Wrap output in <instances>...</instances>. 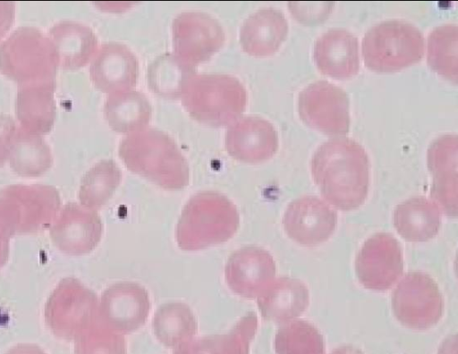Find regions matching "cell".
Segmentation results:
<instances>
[{"instance_id": "7402d4cb", "label": "cell", "mask_w": 458, "mask_h": 354, "mask_svg": "<svg viewBox=\"0 0 458 354\" xmlns=\"http://www.w3.org/2000/svg\"><path fill=\"white\" fill-rule=\"evenodd\" d=\"M55 88V80L19 86L15 111L23 130L38 135L52 130L56 116Z\"/></svg>"}, {"instance_id": "52a82bcc", "label": "cell", "mask_w": 458, "mask_h": 354, "mask_svg": "<svg viewBox=\"0 0 458 354\" xmlns=\"http://www.w3.org/2000/svg\"><path fill=\"white\" fill-rule=\"evenodd\" d=\"M96 293L73 277L63 279L45 306V321L64 338L78 336L98 320Z\"/></svg>"}, {"instance_id": "d590c367", "label": "cell", "mask_w": 458, "mask_h": 354, "mask_svg": "<svg viewBox=\"0 0 458 354\" xmlns=\"http://www.w3.org/2000/svg\"><path fill=\"white\" fill-rule=\"evenodd\" d=\"M14 18V4L9 1H0V40L10 30Z\"/></svg>"}, {"instance_id": "f1b7e54d", "label": "cell", "mask_w": 458, "mask_h": 354, "mask_svg": "<svg viewBox=\"0 0 458 354\" xmlns=\"http://www.w3.org/2000/svg\"><path fill=\"white\" fill-rule=\"evenodd\" d=\"M458 27L448 23L436 27L428 35L427 46V61L429 67L456 83Z\"/></svg>"}, {"instance_id": "cb8c5ba5", "label": "cell", "mask_w": 458, "mask_h": 354, "mask_svg": "<svg viewBox=\"0 0 458 354\" xmlns=\"http://www.w3.org/2000/svg\"><path fill=\"white\" fill-rule=\"evenodd\" d=\"M58 57V65L75 70L86 65L95 55L98 38L94 31L82 23L62 21L49 30Z\"/></svg>"}, {"instance_id": "4fadbf2b", "label": "cell", "mask_w": 458, "mask_h": 354, "mask_svg": "<svg viewBox=\"0 0 458 354\" xmlns=\"http://www.w3.org/2000/svg\"><path fill=\"white\" fill-rule=\"evenodd\" d=\"M49 232L60 251L80 257L97 248L102 237L103 223L97 211L69 202L60 208Z\"/></svg>"}, {"instance_id": "7a4b0ae2", "label": "cell", "mask_w": 458, "mask_h": 354, "mask_svg": "<svg viewBox=\"0 0 458 354\" xmlns=\"http://www.w3.org/2000/svg\"><path fill=\"white\" fill-rule=\"evenodd\" d=\"M118 154L124 165L167 190L184 189L190 181L188 163L175 141L153 128L128 134L122 139Z\"/></svg>"}, {"instance_id": "e0dca14e", "label": "cell", "mask_w": 458, "mask_h": 354, "mask_svg": "<svg viewBox=\"0 0 458 354\" xmlns=\"http://www.w3.org/2000/svg\"><path fill=\"white\" fill-rule=\"evenodd\" d=\"M225 148L228 154L242 163L265 162L278 149V135L267 120L247 115L232 123L226 132Z\"/></svg>"}, {"instance_id": "8fae6325", "label": "cell", "mask_w": 458, "mask_h": 354, "mask_svg": "<svg viewBox=\"0 0 458 354\" xmlns=\"http://www.w3.org/2000/svg\"><path fill=\"white\" fill-rule=\"evenodd\" d=\"M349 104L343 88L317 80L300 92L298 112L309 127L328 135H343L349 131Z\"/></svg>"}, {"instance_id": "d6986e66", "label": "cell", "mask_w": 458, "mask_h": 354, "mask_svg": "<svg viewBox=\"0 0 458 354\" xmlns=\"http://www.w3.org/2000/svg\"><path fill=\"white\" fill-rule=\"evenodd\" d=\"M457 155L456 134L438 137L428 149V166L432 173L431 198L447 216L457 215Z\"/></svg>"}, {"instance_id": "44dd1931", "label": "cell", "mask_w": 458, "mask_h": 354, "mask_svg": "<svg viewBox=\"0 0 458 354\" xmlns=\"http://www.w3.org/2000/svg\"><path fill=\"white\" fill-rule=\"evenodd\" d=\"M288 23L284 13L263 8L251 13L240 30V44L248 55L263 57L275 54L284 41Z\"/></svg>"}, {"instance_id": "30bf717a", "label": "cell", "mask_w": 458, "mask_h": 354, "mask_svg": "<svg viewBox=\"0 0 458 354\" xmlns=\"http://www.w3.org/2000/svg\"><path fill=\"white\" fill-rule=\"evenodd\" d=\"M174 56L186 69L208 61L224 45L225 31L210 14L199 11L179 13L172 25Z\"/></svg>"}, {"instance_id": "5bb4252c", "label": "cell", "mask_w": 458, "mask_h": 354, "mask_svg": "<svg viewBox=\"0 0 458 354\" xmlns=\"http://www.w3.org/2000/svg\"><path fill=\"white\" fill-rule=\"evenodd\" d=\"M149 310V296L143 286L133 282H119L102 292L98 320L113 331L129 333L145 324Z\"/></svg>"}, {"instance_id": "603a6c76", "label": "cell", "mask_w": 458, "mask_h": 354, "mask_svg": "<svg viewBox=\"0 0 458 354\" xmlns=\"http://www.w3.org/2000/svg\"><path fill=\"white\" fill-rule=\"evenodd\" d=\"M262 317L276 324H286L301 316L309 305V291L298 279L280 277L257 297Z\"/></svg>"}, {"instance_id": "d4e9b609", "label": "cell", "mask_w": 458, "mask_h": 354, "mask_svg": "<svg viewBox=\"0 0 458 354\" xmlns=\"http://www.w3.org/2000/svg\"><path fill=\"white\" fill-rule=\"evenodd\" d=\"M441 223L438 206L425 197L411 198L394 211L397 232L411 242H423L434 238Z\"/></svg>"}, {"instance_id": "83f0119b", "label": "cell", "mask_w": 458, "mask_h": 354, "mask_svg": "<svg viewBox=\"0 0 458 354\" xmlns=\"http://www.w3.org/2000/svg\"><path fill=\"white\" fill-rule=\"evenodd\" d=\"M122 181V172L114 160H101L82 177L79 190L81 205L91 210L104 206Z\"/></svg>"}, {"instance_id": "8992f818", "label": "cell", "mask_w": 458, "mask_h": 354, "mask_svg": "<svg viewBox=\"0 0 458 354\" xmlns=\"http://www.w3.org/2000/svg\"><path fill=\"white\" fill-rule=\"evenodd\" d=\"M366 66L377 72H393L418 63L424 55V38L413 24L385 21L371 27L361 42Z\"/></svg>"}, {"instance_id": "9a60e30c", "label": "cell", "mask_w": 458, "mask_h": 354, "mask_svg": "<svg viewBox=\"0 0 458 354\" xmlns=\"http://www.w3.org/2000/svg\"><path fill=\"white\" fill-rule=\"evenodd\" d=\"M335 212L316 196H303L287 206L283 225L288 237L298 244L314 247L327 241L336 226Z\"/></svg>"}, {"instance_id": "e575fe53", "label": "cell", "mask_w": 458, "mask_h": 354, "mask_svg": "<svg viewBox=\"0 0 458 354\" xmlns=\"http://www.w3.org/2000/svg\"><path fill=\"white\" fill-rule=\"evenodd\" d=\"M15 128L11 117L0 115V167L8 160L10 139Z\"/></svg>"}, {"instance_id": "2e32d148", "label": "cell", "mask_w": 458, "mask_h": 354, "mask_svg": "<svg viewBox=\"0 0 458 354\" xmlns=\"http://www.w3.org/2000/svg\"><path fill=\"white\" fill-rule=\"evenodd\" d=\"M276 271V262L268 251L257 246H246L229 257L225 277L234 294L254 299L270 284Z\"/></svg>"}, {"instance_id": "1f68e13d", "label": "cell", "mask_w": 458, "mask_h": 354, "mask_svg": "<svg viewBox=\"0 0 458 354\" xmlns=\"http://www.w3.org/2000/svg\"><path fill=\"white\" fill-rule=\"evenodd\" d=\"M193 72L183 67L173 55H164L149 70V85L160 95L179 97L182 82Z\"/></svg>"}, {"instance_id": "8d00e7d4", "label": "cell", "mask_w": 458, "mask_h": 354, "mask_svg": "<svg viewBox=\"0 0 458 354\" xmlns=\"http://www.w3.org/2000/svg\"><path fill=\"white\" fill-rule=\"evenodd\" d=\"M331 354H362V352L356 348L344 346L335 350Z\"/></svg>"}, {"instance_id": "ac0fdd59", "label": "cell", "mask_w": 458, "mask_h": 354, "mask_svg": "<svg viewBox=\"0 0 458 354\" xmlns=\"http://www.w3.org/2000/svg\"><path fill=\"white\" fill-rule=\"evenodd\" d=\"M94 86L109 95L132 90L139 75L134 54L117 42L102 44L89 67Z\"/></svg>"}, {"instance_id": "9c48e42d", "label": "cell", "mask_w": 458, "mask_h": 354, "mask_svg": "<svg viewBox=\"0 0 458 354\" xmlns=\"http://www.w3.org/2000/svg\"><path fill=\"white\" fill-rule=\"evenodd\" d=\"M392 308L396 319L414 330H427L443 315V296L436 282L427 274L410 272L392 294Z\"/></svg>"}, {"instance_id": "f546056e", "label": "cell", "mask_w": 458, "mask_h": 354, "mask_svg": "<svg viewBox=\"0 0 458 354\" xmlns=\"http://www.w3.org/2000/svg\"><path fill=\"white\" fill-rule=\"evenodd\" d=\"M152 326L156 335L164 342L174 344L193 335L197 320L191 308L182 302L161 305L156 311Z\"/></svg>"}, {"instance_id": "7c38bea8", "label": "cell", "mask_w": 458, "mask_h": 354, "mask_svg": "<svg viewBox=\"0 0 458 354\" xmlns=\"http://www.w3.org/2000/svg\"><path fill=\"white\" fill-rule=\"evenodd\" d=\"M355 270L359 282L365 288L380 291L390 289L403 270L398 240L386 232L369 238L358 253Z\"/></svg>"}, {"instance_id": "484cf974", "label": "cell", "mask_w": 458, "mask_h": 354, "mask_svg": "<svg viewBox=\"0 0 458 354\" xmlns=\"http://www.w3.org/2000/svg\"><path fill=\"white\" fill-rule=\"evenodd\" d=\"M8 160L12 170L22 177H38L52 165L49 146L41 135L15 128L9 143Z\"/></svg>"}, {"instance_id": "277c9868", "label": "cell", "mask_w": 458, "mask_h": 354, "mask_svg": "<svg viewBox=\"0 0 458 354\" xmlns=\"http://www.w3.org/2000/svg\"><path fill=\"white\" fill-rule=\"evenodd\" d=\"M179 97L194 120L211 127L233 123L247 105V91L242 82L221 73H190Z\"/></svg>"}, {"instance_id": "5b68a950", "label": "cell", "mask_w": 458, "mask_h": 354, "mask_svg": "<svg viewBox=\"0 0 458 354\" xmlns=\"http://www.w3.org/2000/svg\"><path fill=\"white\" fill-rule=\"evenodd\" d=\"M58 66L52 40L35 27H19L0 46V72L19 86L55 80Z\"/></svg>"}, {"instance_id": "4dcf8cb0", "label": "cell", "mask_w": 458, "mask_h": 354, "mask_svg": "<svg viewBox=\"0 0 458 354\" xmlns=\"http://www.w3.org/2000/svg\"><path fill=\"white\" fill-rule=\"evenodd\" d=\"M277 354H324L323 337L314 325L305 320L286 323L276 333Z\"/></svg>"}, {"instance_id": "ffe728a7", "label": "cell", "mask_w": 458, "mask_h": 354, "mask_svg": "<svg viewBox=\"0 0 458 354\" xmlns=\"http://www.w3.org/2000/svg\"><path fill=\"white\" fill-rule=\"evenodd\" d=\"M314 60L318 71L333 79L355 76L360 69L357 38L342 28L328 30L316 40Z\"/></svg>"}, {"instance_id": "6da1fadb", "label": "cell", "mask_w": 458, "mask_h": 354, "mask_svg": "<svg viewBox=\"0 0 458 354\" xmlns=\"http://www.w3.org/2000/svg\"><path fill=\"white\" fill-rule=\"evenodd\" d=\"M310 169L321 195L339 210L350 211L365 201L369 162L364 148L351 138L328 139L314 152Z\"/></svg>"}, {"instance_id": "836d02e7", "label": "cell", "mask_w": 458, "mask_h": 354, "mask_svg": "<svg viewBox=\"0 0 458 354\" xmlns=\"http://www.w3.org/2000/svg\"><path fill=\"white\" fill-rule=\"evenodd\" d=\"M15 235L13 223L0 206V269L6 264L9 257L10 240Z\"/></svg>"}, {"instance_id": "d6a6232c", "label": "cell", "mask_w": 458, "mask_h": 354, "mask_svg": "<svg viewBox=\"0 0 458 354\" xmlns=\"http://www.w3.org/2000/svg\"><path fill=\"white\" fill-rule=\"evenodd\" d=\"M333 4L332 2H290L289 9L297 21L310 24L326 20L331 13Z\"/></svg>"}, {"instance_id": "3957f363", "label": "cell", "mask_w": 458, "mask_h": 354, "mask_svg": "<svg viewBox=\"0 0 458 354\" xmlns=\"http://www.w3.org/2000/svg\"><path fill=\"white\" fill-rule=\"evenodd\" d=\"M240 227L236 206L224 194L200 191L184 205L175 238L184 251H197L228 241Z\"/></svg>"}, {"instance_id": "4316f807", "label": "cell", "mask_w": 458, "mask_h": 354, "mask_svg": "<svg viewBox=\"0 0 458 354\" xmlns=\"http://www.w3.org/2000/svg\"><path fill=\"white\" fill-rule=\"evenodd\" d=\"M151 105L144 94L129 90L107 97L104 113L110 128L123 134L145 129L151 118Z\"/></svg>"}, {"instance_id": "ba28073f", "label": "cell", "mask_w": 458, "mask_h": 354, "mask_svg": "<svg viewBox=\"0 0 458 354\" xmlns=\"http://www.w3.org/2000/svg\"><path fill=\"white\" fill-rule=\"evenodd\" d=\"M0 205L15 234L38 233L50 228L61 208V198L50 185L14 184L0 190Z\"/></svg>"}]
</instances>
